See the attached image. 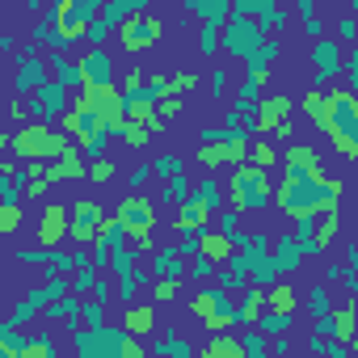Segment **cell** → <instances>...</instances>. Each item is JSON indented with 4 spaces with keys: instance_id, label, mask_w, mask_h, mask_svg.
<instances>
[{
    "instance_id": "e575fe53",
    "label": "cell",
    "mask_w": 358,
    "mask_h": 358,
    "mask_svg": "<svg viewBox=\"0 0 358 358\" xmlns=\"http://www.w3.org/2000/svg\"><path fill=\"white\" fill-rule=\"evenodd\" d=\"M194 194L203 199V207H207V211H215V207H220V190H215V182H203Z\"/></svg>"
},
{
    "instance_id": "ab89813d",
    "label": "cell",
    "mask_w": 358,
    "mask_h": 358,
    "mask_svg": "<svg viewBox=\"0 0 358 358\" xmlns=\"http://www.w3.org/2000/svg\"><path fill=\"white\" fill-rule=\"evenodd\" d=\"M345 64H350V72H354V76H358V47H354V51H350V59H345Z\"/></svg>"
},
{
    "instance_id": "74e56055",
    "label": "cell",
    "mask_w": 358,
    "mask_h": 358,
    "mask_svg": "<svg viewBox=\"0 0 358 358\" xmlns=\"http://www.w3.org/2000/svg\"><path fill=\"white\" fill-rule=\"evenodd\" d=\"M312 312H329V291H324V287L312 291Z\"/></svg>"
},
{
    "instance_id": "d590c367",
    "label": "cell",
    "mask_w": 358,
    "mask_h": 358,
    "mask_svg": "<svg viewBox=\"0 0 358 358\" xmlns=\"http://www.w3.org/2000/svg\"><path fill=\"white\" fill-rule=\"evenodd\" d=\"M190 274H194V278H211V274H215V266H211L207 257H194V262H190Z\"/></svg>"
},
{
    "instance_id": "484cf974",
    "label": "cell",
    "mask_w": 358,
    "mask_h": 358,
    "mask_svg": "<svg viewBox=\"0 0 358 358\" xmlns=\"http://www.w3.org/2000/svg\"><path fill=\"white\" fill-rule=\"evenodd\" d=\"M278 160H282V156L274 152V143H270V139H257V143H253V160H249V164H257V169H266V173H270Z\"/></svg>"
},
{
    "instance_id": "7c38bea8",
    "label": "cell",
    "mask_w": 358,
    "mask_h": 358,
    "mask_svg": "<svg viewBox=\"0 0 358 358\" xmlns=\"http://www.w3.org/2000/svg\"><path fill=\"white\" fill-rule=\"evenodd\" d=\"M101 224H106V215H101L97 203H76L72 207V241L76 245H101Z\"/></svg>"
},
{
    "instance_id": "ba28073f",
    "label": "cell",
    "mask_w": 358,
    "mask_h": 358,
    "mask_svg": "<svg viewBox=\"0 0 358 358\" xmlns=\"http://www.w3.org/2000/svg\"><path fill=\"white\" fill-rule=\"evenodd\" d=\"M160 22L143 9V13H135L127 26H118V43H122V51H131V55H139V51H148V47H156L160 43Z\"/></svg>"
},
{
    "instance_id": "9c48e42d",
    "label": "cell",
    "mask_w": 358,
    "mask_h": 358,
    "mask_svg": "<svg viewBox=\"0 0 358 358\" xmlns=\"http://www.w3.org/2000/svg\"><path fill=\"white\" fill-rule=\"evenodd\" d=\"M76 68H80V89H106V85H114V59H110L106 47H89Z\"/></svg>"
},
{
    "instance_id": "52a82bcc",
    "label": "cell",
    "mask_w": 358,
    "mask_h": 358,
    "mask_svg": "<svg viewBox=\"0 0 358 358\" xmlns=\"http://www.w3.org/2000/svg\"><path fill=\"white\" fill-rule=\"evenodd\" d=\"M253 127H257V135H291V97L266 93L253 106Z\"/></svg>"
},
{
    "instance_id": "f35d334b",
    "label": "cell",
    "mask_w": 358,
    "mask_h": 358,
    "mask_svg": "<svg viewBox=\"0 0 358 358\" xmlns=\"http://www.w3.org/2000/svg\"><path fill=\"white\" fill-rule=\"evenodd\" d=\"M224 85H228V76H224V72H220V68H215V76H211V89H215V97H220V93H224Z\"/></svg>"
},
{
    "instance_id": "5bb4252c",
    "label": "cell",
    "mask_w": 358,
    "mask_h": 358,
    "mask_svg": "<svg viewBox=\"0 0 358 358\" xmlns=\"http://www.w3.org/2000/svg\"><path fill=\"white\" fill-rule=\"evenodd\" d=\"M228 135H232V131H203V143H199V164H203V169H228V164H232Z\"/></svg>"
},
{
    "instance_id": "83f0119b",
    "label": "cell",
    "mask_w": 358,
    "mask_h": 358,
    "mask_svg": "<svg viewBox=\"0 0 358 358\" xmlns=\"http://www.w3.org/2000/svg\"><path fill=\"white\" fill-rule=\"evenodd\" d=\"M114 169H118V164H114V160H106V156L89 160V182H93V186H106L110 177H114Z\"/></svg>"
},
{
    "instance_id": "e0dca14e",
    "label": "cell",
    "mask_w": 358,
    "mask_h": 358,
    "mask_svg": "<svg viewBox=\"0 0 358 358\" xmlns=\"http://www.w3.org/2000/svg\"><path fill=\"white\" fill-rule=\"evenodd\" d=\"M295 308H299V291L291 282L266 287V316H291L295 320Z\"/></svg>"
},
{
    "instance_id": "4fadbf2b",
    "label": "cell",
    "mask_w": 358,
    "mask_h": 358,
    "mask_svg": "<svg viewBox=\"0 0 358 358\" xmlns=\"http://www.w3.org/2000/svg\"><path fill=\"white\" fill-rule=\"evenodd\" d=\"M194 245H199V257H207L211 266H224V262L232 257V249H236V241H232V236H224L215 224L199 228V232H194Z\"/></svg>"
},
{
    "instance_id": "7a4b0ae2",
    "label": "cell",
    "mask_w": 358,
    "mask_h": 358,
    "mask_svg": "<svg viewBox=\"0 0 358 358\" xmlns=\"http://www.w3.org/2000/svg\"><path fill=\"white\" fill-rule=\"evenodd\" d=\"M324 127V135L333 139V148L350 160H358V93L350 89H333L324 101V114L316 118Z\"/></svg>"
},
{
    "instance_id": "3957f363",
    "label": "cell",
    "mask_w": 358,
    "mask_h": 358,
    "mask_svg": "<svg viewBox=\"0 0 358 358\" xmlns=\"http://www.w3.org/2000/svg\"><path fill=\"white\" fill-rule=\"evenodd\" d=\"M68 135L64 131H55L51 122H26V127H17L13 135H9V152L17 156V160H26V164H43V160H59V156H68Z\"/></svg>"
},
{
    "instance_id": "30bf717a",
    "label": "cell",
    "mask_w": 358,
    "mask_h": 358,
    "mask_svg": "<svg viewBox=\"0 0 358 358\" xmlns=\"http://www.w3.org/2000/svg\"><path fill=\"white\" fill-rule=\"evenodd\" d=\"M354 333H358V299H354V303H337V308L320 320V337H329L333 345L354 341Z\"/></svg>"
},
{
    "instance_id": "4316f807",
    "label": "cell",
    "mask_w": 358,
    "mask_h": 358,
    "mask_svg": "<svg viewBox=\"0 0 358 358\" xmlns=\"http://www.w3.org/2000/svg\"><path fill=\"white\" fill-rule=\"evenodd\" d=\"M257 13H262V26L266 30H287V22H291V13L282 5H262Z\"/></svg>"
},
{
    "instance_id": "f546056e",
    "label": "cell",
    "mask_w": 358,
    "mask_h": 358,
    "mask_svg": "<svg viewBox=\"0 0 358 358\" xmlns=\"http://www.w3.org/2000/svg\"><path fill=\"white\" fill-rule=\"evenodd\" d=\"M194 85H199L194 72H177V76H169V97H182V93H190Z\"/></svg>"
},
{
    "instance_id": "277c9868",
    "label": "cell",
    "mask_w": 358,
    "mask_h": 358,
    "mask_svg": "<svg viewBox=\"0 0 358 358\" xmlns=\"http://www.w3.org/2000/svg\"><path fill=\"white\" fill-rule=\"evenodd\" d=\"M228 199H232V211H257L270 203V173L257 169V164H241L232 169V182H228Z\"/></svg>"
},
{
    "instance_id": "44dd1931",
    "label": "cell",
    "mask_w": 358,
    "mask_h": 358,
    "mask_svg": "<svg viewBox=\"0 0 358 358\" xmlns=\"http://www.w3.org/2000/svg\"><path fill=\"white\" fill-rule=\"evenodd\" d=\"M262 316H266V287H249L241 308H236V320L241 324H262Z\"/></svg>"
},
{
    "instance_id": "cb8c5ba5",
    "label": "cell",
    "mask_w": 358,
    "mask_h": 358,
    "mask_svg": "<svg viewBox=\"0 0 358 358\" xmlns=\"http://www.w3.org/2000/svg\"><path fill=\"white\" fill-rule=\"evenodd\" d=\"M17 228H22V203L17 199H5V207H0V232L13 236Z\"/></svg>"
},
{
    "instance_id": "d6a6232c",
    "label": "cell",
    "mask_w": 358,
    "mask_h": 358,
    "mask_svg": "<svg viewBox=\"0 0 358 358\" xmlns=\"http://www.w3.org/2000/svg\"><path fill=\"white\" fill-rule=\"evenodd\" d=\"M22 358H55V350H51V341H47V337H34V341H26V345H22Z\"/></svg>"
},
{
    "instance_id": "8992f818",
    "label": "cell",
    "mask_w": 358,
    "mask_h": 358,
    "mask_svg": "<svg viewBox=\"0 0 358 358\" xmlns=\"http://www.w3.org/2000/svg\"><path fill=\"white\" fill-rule=\"evenodd\" d=\"M190 316H199V320H203V329L220 337V333H228V329L236 324V303H232L224 291L203 287V291L190 299Z\"/></svg>"
},
{
    "instance_id": "836d02e7",
    "label": "cell",
    "mask_w": 358,
    "mask_h": 358,
    "mask_svg": "<svg viewBox=\"0 0 358 358\" xmlns=\"http://www.w3.org/2000/svg\"><path fill=\"white\" fill-rule=\"evenodd\" d=\"M337 38H341V43H354V38H358V17H354V13L337 17Z\"/></svg>"
},
{
    "instance_id": "1f68e13d",
    "label": "cell",
    "mask_w": 358,
    "mask_h": 358,
    "mask_svg": "<svg viewBox=\"0 0 358 358\" xmlns=\"http://www.w3.org/2000/svg\"><path fill=\"white\" fill-rule=\"evenodd\" d=\"M122 236H127L122 220H118V215H106V224H101V245H118Z\"/></svg>"
},
{
    "instance_id": "2e32d148",
    "label": "cell",
    "mask_w": 358,
    "mask_h": 358,
    "mask_svg": "<svg viewBox=\"0 0 358 358\" xmlns=\"http://www.w3.org/2000/svg\"><path fill=\"white\" fill-rule=\"evenodd\" d=\"M47 177H51V182L59 186V182H80V177H89V164H85V152L72 143L68 148V156H59L51 169H47Z\"/></svg>"
},
{
    "instance_id": "ac0fdd59",
    "label": "cell",
    "mask_w": 358,
    "mask_h": 358,
    "mask_svg": "<svg viewBox=\"0 0 358 358\" xmlns=\"http://www.w3.org/2000/svg\"><path fill=\"white\" fill-rule=\"evenodd\" d=\"M152 329H156V308L152 303H131L122 312V333L127 337H148Z\"/></svg>"
},
{
    "instance_id": "d4e9b609",
    "label": "cell",
    "mask_w": 358,
    "mask_h": 358,
    "mask_svg": "<svg viewBox=\"0 0 358 358\" xmlns=\"http://www.w3.org/2000/svg\"><path fill=\"white\" fill-rule=\"evenodd\" d=\"M51 186H55V182H51V177H47V169L38 164V169H30V177H26V186H22V190H26L30 199H43V194L51 190Z\"/></svg>"
},
{
    "instance_id": "5b68a950",
    "label": "cell",
    "mask_w": 358,
    "mask_h": 358,
    "mask_svg": "<svg viewBox=\"0 0 358 358\" xmlns=\"http://www.w3.org/2000/svg\"><path fill=\"white\" fill-rule=\"evenodd\" d=\"M114 215L122 220V228H127V236H131V249L152 253V228H156V207H152V199L131 194V199H122V203H118V211H114Z\"/></svg>"
},
{
    "instance_id": "8d00e7d4",
    "label": "cell",
    "mask_w": 358,
    "mask_h": 358,
    "mask_svg": "<svg viewBox=\"0 0 358 358\" xmlns=\"http://www.w3.org/2000/svg\"><path fill=\"white\" fill-rule=\"evenodd\" d=\"M182 114V97H164L160 101V118H177Z\"/></svg>"
},
{
    "instance_id": "4dcf8cb0",
    "label": "cell",
    "mask_w": 358,
    "mask_h": 358,
    "mask_svg": "<svg viewBox=\"0 0 358 358\" xmlns=\"http://www.w3.org/2000/svg\"><path fill=\"white\" fill-rule=\"evenodd\" d=\"M122 143H127L131 152H139V148L152 143V131H148V127H127V131H122Z\"/></svg>"
},
{
    "instance_id": "ffe728a7",
    "label": "cell",
    "mask_w": 358,
    "mask_h": 358,
    "mask_svg": "<svg viewBox=\"0 0 358 358\" xmlns=\"http://www.w3.org/2000/svg\"><path fill=\"white\" fill-rule=\"evenodd\" d=\"M312 64H316V76H320V80H324V76H337V72H341V47L329 43V38H320L316 51H312Z\"/></svg>"
},
{
    "instance_id": "9a60e30c",
    "label": "cell",
    "mask_w": 358,
    "mask_h": 358,
    "mask_svg": "<svg viewBox=\"0 0 358 358\" xmlns=\"http://www.w3.org/2000/svg\"><path fill=\"white\" fill-rule=\"evenodd\" d=\"M282 164H287V177H316V173H324L320 169V152L312 143H291L282 152Z\"/></svg>"
},
{
    "instance_id": "60d3db41",
    "label": "cell",
    "mask_w": 358,
    "mask_h": 358,
    "mask_svg": "<svg viewBox=\"0 0 358 358\" xmlns=\"http://www.w3.org/2000/svg\"><path fill=\"white\" fill-rule=\"evenodd\" d=\"M350 345H354V350H358V333H354V341H350Z\"/></svg>"
},
{
    "instance_id": "7402d4cb",
    "label": "cell",
    "mask_w": 358,
    "mask_h": 358,
    "mask_svg": "<svg viewBox=\"0 0 358 358\" xmlns=\"http://www.w3.org/2000/svg\"><path fill=\"white\" fill-rule=\"evenodd\" d=\"M182 274H186V262H182V253H177V249L156 253V278H182Z\"/></svg>"
},
{
    "instance_id": "f1b7e54d",
    "label": "cell",
    "mask_w": 358,
    "mask_h": 358,
    "mask_svg": "<svg viewBox=\"0 0 358 358\" xmlns=\"http://www.w3.org/2000/svg\"><path fill=\"white\" fill-rule=\"evenodd\" d=\"M177 299V278H156L152 282V303H173Z\"/></svg>"
},
{
    "instance_id": "603a6c76",
    "label": "cell",
    "mask_w": 358,
    "mask_h": 358,
    "mask_svg": "<svg viewBox=\"0 0 358 358\" xmlns=\"http://www.w3.org/2000/svg\"><path fill=\"white\" fill-rule=\"evenodd\" d=\"M152 173H156V177H164V182H177V177H182V156H177V152H164V156H156Z\"/></svg>"
},
{
    "instance_id": "d6986e66",
    "label": "cell",
    "mask_w": 358,
    "mask_h": 358,
    "mask_svg": "<svg viewBox=\"0 0 358 358\" xmlns=\"http://www.w3.org/2000/svg\"><path fill=\"white\" fill-rule=\"evenodd\" d=\"M199 358H249V350H245V337L220 333V337H211V341L203 345V354H199Z\"/></svg>"
},
{
    "instance_id": "8fae6325",
    "label": "cell",
    "mask_w": 358,
    "mask_h": 358,
    "mask_svg": "<svg viewBox=\"0 0 358 358\" xmlns=\"http://www.w3.org/2000/svg\"><path fill=\"white\" fill-rule=\"evenodd\" d=\"M64 236H72V211L64 203H47L43 207V220H38V245L43 249H55Z\"/></svg>"
},
{
    "instance_id": "6da1fadb",
    "label": "cell",
    "mask_w": 358,
    "mask_h": 358,
    "mask_svg": "<svg viewBox=\"0 0 358 358\" xmlns=\"http://www.w3.org/2000/svg\"><path fill=\"white\" fill-rule=\"evenodd\" d=\"M278 207L299 224V220H320V215H333L337 211V199H341V182L316 173V177H282L278 186Z\"/></svg>"
}]
</instances>
